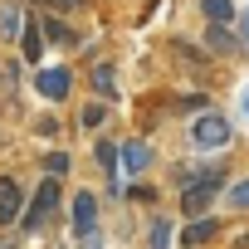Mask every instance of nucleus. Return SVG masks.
<instances>
[{"instance_id": "1", "label": "nucleus", "mask_w": 249, "mask_h": 249, "mask_svg": "<svg viewBox=\"0 0 249 249\" xmlns=\"http://www.w3.org/2000/svg\"><path fill=\"white\" fill-rule=\"evenodd\" d=\"M225 191V166H205V171H181V215L186 220H200L210 205H215V196Z\"/></svg>"}, {"instance_id": "2", "label": "nucleus", "mask_w": 249, "mask_h": 249, "mask_svg": "<svg viewBox=\"0 0 249 249\" xmlns=\"http://www.w3.org/2000/svg\"><path fill=\"white\" fill-rule=\"evenodd\" d=\"M230 142H234V127H230L225 112H215V107L196 112V122H191V147H196V152L215 157V152H225Z\"/></svg>"}, {"instance_id": "3", "label": "nucleus", "mask_w": 249, "mask_h": 249, "mask_svg": "<svg viewBox=\"0 0 249 249\" xmlns=\"http://www.w3.org/2000/svg\"><path fill=\"white\" fill-rule=\"evenodd\" d=\"M59 200H64V186H59L54 176H44V181H39V191L30 196V205H25V234L44 230V220L59 210Z\"/></svg>"}, {"instance_id": "4", "label": "nucleus", "mask_w": 249, "mask_h": 249, "mask_svg": "<svg viewBox=\"0 0 249 249\" xmlns=\"http://www.w3.org/2000/svg\"><path fill=\"white\" fill-rule=\"evenodd\" d=\"M35 88H39V98H49V103H64V98H69V88H73V73H69L64 64H54V69H39V73H35Z\"/></svg>"}, {"instance_id": "5", "label": "nucleus", "mask_w": 249, "mask_h": 249, "mask_svg": "<svg viewBox=\"0 0 249 249\" xmlns=\"http://www.w3.org/2000/svg\"><path fill=\"white\" fill-rule=\"evenodd\" d=\"M69 225H73L78 239L98 230V196H93V191H78V196H73V205H69Z\"/></svg>"}, {"instance_id": "6", "label": "nucleus", "mask_w": 249, "mask_h": 249, "mask_svg": "<svg viewBox=\"0 0 249 249\" xmlns=\"http://www.w3.org/2000/svg\"><path fill=\"white\" fill-rule=\"evenodd\" d=\"M117 166L127 171V176H142V171L152 166V147H147L142 137H132V142H122V147H117Z\"/></svg>"}, {"instance_id": "7", "label": "nucleus", "mask_w": 249, "mask_h": 249, "mask_svg": "<svg viewBox=\"0 0 249 249\" xmlns=\"http://www.w3.org/2000/svg\"><path fill=\"white\" fill-rule=\"evenodd\" d=\"M25 210V191L15 176H0V225H15V215Z\"/></svg>"}, {"instance_id": "8", "label": "nucleus", "mask_w": 249, "mask_h": 249, "mask_svg": "<svg viewBox=\"0 0 249 249\" xmlns=\"http://www.w3.org/2000/svg\"><path fill=\"white\" fill-rule=\"evenodd\" d=\"M20 49H25L30 64L44 54V30H39V15H30V10H25V25H20Z\"/></svg>"}, {"instance_id": "9", "label": "nucleus", "mask_w": 249, "mask_h": 249, "mask_svg": "<svg viewBox=\"0 0 249 249\" xmlns=\"http://www.w3.org/2000/svg\"><path fill=\"white\" fill-rule=\"evenodd\" d=\"M39 30H44V39H49V44H59V49H73V44H78V35H73L59 15H39Z\"/></svg>"}, {"instance_id": "10", "label": "nucleus", "mask_w": 249, "mask_h": 249, "mask_svg": "<svg viewBox=\"0 0 249 249\" xmlns=\"http://www.w3.org/2000/svg\"><path fill=\"white\" fill-rule=\"evenodd\" d=\"M205 49H210V54H234L239 39H234L230 25H205Z\"/></svg>"}, {"instance_id": "11", "label": "nucleus", "mask_w": 249, "mask_h": 249, "mask_svg": "<svg viewBox=\"0 0 249 249\" xmlns=\"http://www.w3.org/2000/svg\"><path fill=\"white\" fill-rule=\"evenodd\" d=\"M215 230H220V225H215L210 215H200V220H191V225L181 230V244H210V239H215Z\"/></svg>"}, {"instance_id": "12", "label": "nucleus", "mask_w": 249, "mask_h": 249, "mask_svg": "<svg viewBox=\"0 0 249 249\" xmlns=\"http://www.w3.org/2000/svg\"><path fill=\"white\" fill-rule=\"evenodd\" d=\"M171 239H176V225H171L166 215H157V220L147 225V249H171Z\"/></svg>"}, {"instance_id": "13", "label": "nucleus", "mask_w": 249, "mask_h": 249, "mask_svg": "<svg viewBox=\"0 0 249 249\" xmlns=\"http://www.w3.org/2000/svg\"><path fill=\"white\" fill-rule=\"evenodd\" d=\"M205 25H234V0H200Z\"/></svg>"}, {"instance_id": "14", "label": "nucleus", "mask_w": 249, "mask_h": 249, "mask_svg": "<svg viewBox=\"0 0 249 249\" xmlns=\"http://www.w3.org/2000/svg\"><path fill=\"white\" fill-rule=\"evenodd\" d=\"M93 93H98L103 103H112V98H117V78H112V69H107V64H98V69H93Z\"/></svg>"}, {"instance_id": "15", "label": "nucleus", "mask_w": 249, "mask_h": 249, "mask_svg": "<svg viewBox=\"0 0 249 249\" xmlns=\"http://www.w3.org/2000/svg\"><path fill=\"white\" fill-rule=\"evenodd\" d=\"M93 161H98L107 176H117V147H112L107 137H98V142H93Z\"/></svg>"}, {"instance_id": "16", "label": "nucleus", "mask_w": 249, "mask_h": 249, "mask_svg": "<svg viewBox=\"0 0 249 249\" xmlns=\"http://www.w3.org/2000/svg\"><path fill=\"white\" fill-rule=\"evenodd\" d=\"M225 200H230V210H249V176H239V181L225 191Z\"/></svg>"}, {"instance_id": "17", "label": "nucleus", "mask_w": 249, "mask_h": 249, "mask_svg": "<svg viewBox=\"0 0 249 249\" xmlns=\"http://www.w3.org/2000/svg\"><path fill=\"white\" fill-rule=\"evenodd\" d=\"M0 35H5V39H20V15H15V5H0Z\"/></svg>"}, {"instance_id": "18", "label": "nucleus", "mask_w": 249, "mask_h": 249, "mask_svg": "<svg viewBox=\"0 0 249 249\" xmlns=\"http://www.w3.org/2000/svg\"><path fill=\"white\" fill-rule=\"evenodd\" d=\"M103 117H107V107H103V103H88V107L78 112V122H83L88 132H93V127H103Z\"/></svg>"}, {"instance_id": "19", "label": "nucleus", "mask_w": 249, "mask_h": 249, "mask_svg": "<svg viewBox=\"0 0 249 249\" xmlns=\"http://www.w3.org/2000/svg\"><path fill=\"white\" fill-rule=\"evenodd\" d=\"M44 171H49L54 181H59V176H69V152H49V157H44Z\"/></svg>"}, {"instance_id": "20", "label": "nucleus", "mask_w": 249, "mask_h": 249, "mask_svg": "<svg viewBox=\"0 0 249 249\" xmlns=\"http://www.w3.org/2000/svg\"><path fill=\"white\" fill-rule=\"evenodd\" d=\"M234 39H239V49H249V10L234 20Z\"/></svg>"}, {"instance_id": "21", "label": "nucleus", "mask_w": 249, "mask_h": 249, "mask_svg": "<svg viewBox=\"0 0 249 249\" xmlns=\"http://www.w3.org/2000/svg\"><path fill=\"white\" fill-rule=\"evenodd\" d=\"M83 249H103V234L93 230V234H83Z\"/></svg>"}, {"instance_id": "22", "label": "nucleus", "mask_w": 249, "mask_h": 249, "mask_svg": "<svg viewBox=\"0 0 249 249\" xmlns=\"http://www.w3.org/2000/svg\"><path fill=\"white\" fill-rule=\"evenodd\" d=\"M54 5H59V10H83L88 0H54Z\"/></svg>"}, {"instance_id": "23", "label": "nucleus", "mask_w": 249, "mask_h": 249, "mask_svg": "<svg viewBox=\"0 0 249 249\" xmlns=\"http://www.w3.org/2000/svg\"><path fill=\"white\" fill-rule=\"evenodd\" d=\"M239 112H244V117H249V83H244V88H239Z\"/></svg>"}]
</instances>
